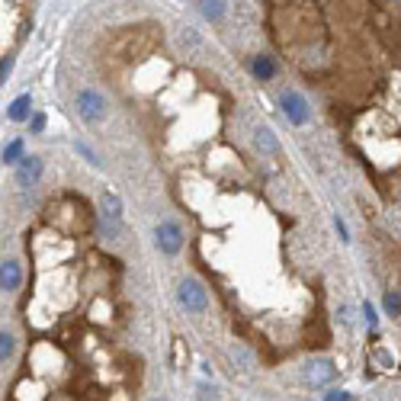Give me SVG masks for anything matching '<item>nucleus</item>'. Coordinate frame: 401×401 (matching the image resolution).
I'll list each match as a JSON object with an SVG mask.
<instances>
[{"label":"nucleus","mask_w":401,"mask_h":401,"mask_svg":"<svg viewBox=\"0 0 401 401\" xmlns=\"http://www.w3.org/2000/svg\"><path fill=\"white\" fill-rule=\"evenodd\" d=\"M13 356H16V337L7 331V327H4V331H0V363L7 366Z\"/></svg>","instance_id":"nucleus-15"},{"label":"nucleus","mask_w":401,"mask_h":401,"mask_svg":"<svg viewBox=\"0 0 401 401\" xmlns=\"http://www.w3.org/2000/svg\"><path fill=\"white\" fill-rule=\"evenodd\" d=\"M148 401H167V398H148Z\"/></svg>","instance_id":"nucleus-25"},{"label":"nucleus","mask_w":401,"mask_h":401,"mask_svg":"<svg viewBox=\"0 0 401 401\" xmlns=\"http://www.w3.org/2000/svg\"><path fill=\"white\" fill-rule=\"evenodd\" d=\"M33 116H35L33 93H20L16 100H10V103H7V119H10V122H29Z\"/></svg>","instance_id":"nucleus-10"},{"label":"nucleus","mask_w":401,"mask_h":401,"mask_svg":"<svg viewBox=\"0 0 401 401\" xmlns=\"http://www.w3.org/2000/svg\"><path fill=\"white\" fill-rule=\"evenodd\" d=\"M42 173H45V161H42L39 154H26L23 164L13 170V183L23 190H33V187H39Z\"/></svg>","instance_id":"nucleus-7"},{"label":"nucleus","mask_w":401,"mask_h":401,"mask_svg":"<svg viewBox=\"0 0 401 401\" xmlns=\"http://www.w3.org/2000/svg\"><path fill=\"white\" fill-rule=\"evenodd\" d=\"M369 363H373V366H379V369H392V366H395V353H392V347L376 344L373 350H369Z\"/></svg>","instance_id":"nucleus-14"},{"label":"nucleus","mask_w":401,"mask_h":401,"mask_svg":"<svg viewBox=\"0 0 401 401\" xmlns=\"http://www.w3.org/2000/svg\"><path fill=\"white\" fill-rule=\"evenodd\" d=\"M97 212H100V235L106 238V241H116L119 235H122V196L112 193V190H103L97 199Z\"/></svg>","instance_id":"nucleus-1"},{"label":"nucleus","mask_w":401,"mask_h":401,"mask_svg":"<svg viewBox=\"0 0 401 401\" xmlns=\"http://www.w3.org/2000/svg\"><path fill=\"white\" fill-rule=\"evenodd\" d=\"M23 158H26V141L23 139H10L7 145H4V151H0V161H4V167H20Z\"/></svg>","instance_id":"nucleus-11"},{"label":"nucleus","mask_w":401,"mask_h":401,"mask_svg":"<svg viewBox=\"0 0 401 401\" xmlns=\"http://www.w3.org/2000/svg\"><path fill=\"white\" fill-rule=\"evenodd\" d=\"M196 398L199 401H219V385H215L212 379L196 382Z\"/></svg>","instance_id":"nucleus-17"},{"label":"nucleus","mask_w":401,"mask_h":401,"mask_svg":"<svg viewBox=\"0 0 401 401\" xmlns=\"http://www.w3.org/2000/svg\"><path fill=\"white\" fill-rule=\"evenodd\" d=\"M334 379H337V366L327 356H315V360H308L302 366V382L308 388H327Z\"/></svg>","instance_id":"nucleus-6"},{"label":"nucleus","mask_w":401,"mask_h":401,"mask_svg":"<svg viewBox=\"0 0 401 401\" xmlns=\"http://www.w3.org/2000/svg\"><path fill=\"white\" fill-rule=\"evenodd\" d=\"M248 68H250V77H254V81H260V83L273 81V77L279 74V64H277V58H273V55H254Z\"/></svg>","instance_id":"nucleus-9"},{"label":"nucleus","mask_w":401,"mask_h":401,"mask_svg":"<svg viewBox=\"0 0 401 401\" xmlns=\"http://www.w3.org/2000/svg\"><path fill=\"white\" fill-rule=\"evenodd\" d=\"M74 151L81 154V158L87 161V164H91V167H103V161H100V154L93 151V148L87 145V141H74Z\"/></svg>","instance_id":"nucleus-19"},{"label":"nucleus","mask_w":401,"mask_h":401,"mask_svg":"<svg viewBox=\"0 0 401 401\" xmlns=\"http://www.w3.org/2000/svg\"><path fill=\"white\" fill-rule=\"evenodd\" d=\"M318 401H321V398H318Z\"/></svg>","instance_id":"nucleus-26"},{"label":"nucleus","mask_w":401,"mask_h":401,"mask_svg":"<svg viewBox=\"0 0 401 401\" xmlns=\"http://www.w3.org/2000/svg\"><path fill=\"white\" fill-rule=\"evenodd\" d=\"M321 401H353V392H347V388H327Z\"/></svg>","instance_id":"nucleus-22"},{"label":"nucleus","mask_w":401,"mask_h":401,"mask_svg":"<svg viewBox=\"0 0 401 401\" xmlns=\"http://www.w3.org/2000/svg\"><path fill=\"white\" fill-rule=\"evenodd\" d=\"M254 145H257V151H263V154H277L279 151V141H277V135H273L270 125H257L254 129Z\"/></svg>","instance_id":"nucleus-12"},{"label":"nucleus","mask_w":401,"mask_h":401,"mask_svg":"<svg viewBox=\"0 0 401 401\" xmlns=\"http://www.w3.org/2000/svg\"><path fill=\"white\" fill-rule=\"evenodd\" d=\"M20 286H23V263L7 257L0 263V289L10 296V292H20Z\"/></svg>","instance_id":"nucleus-8"},{"label":"nucleus","mask_w":401,"mask_h":401,"mask_svg":"<svg viewBox=\"0 0 401 401\" xmlns=\"http://www.w3.org/2000/svg\"><path fill=\"white\" fill-rule=\"evenodd\" d=\"M337 321L347 327V331L353 327V308H350V305H340V308H337Z\"/></svg>","instance_id":"nucleus-23"},{"label":"nucleus","mask_w":401,"mask_h":401,"mask_svg":"<svg viewBox=\"0 0 401 401\" xmlns=\"http://www.w3.org/2000/svg\"><path fill=\"white\" fill-rule=\"evenodd\" d=\"M334 231H337L340 244H350V241H353V238H350V228H347V221L340 219V215H334Z\"/></svg>","instance_id":"nucleus-21"},{"label":"nucleus","mask_w":401,"mask_h":401,"mask_svg":"<svg viewBox=\"0 0 401 401\" xmlns=\"http://www.w3.org/2000/svg\"><path fill=\"white\" fill-rule=\"evenodd\" d=\"M10 74H13V58L4 55V62H0V83H7Z\"/></svg>","instance_id":"nucleus-24"},{"label":"nucleus","mask_w":401,"mask_h":401,"mask_svg":"<svg viewBox=\"0 0 401 401\" xmlns=\"http://www.w3.org/2000/svg\"><path fill=\"white\" fill-rule=\"evenodd\" d=\"M45 125H49V116H45V112H35V116L29 119V132H33V135H42Z\"/></svg>","instance_id":"nucleus-20"},{"label":"nucleus","mask_w":401,"mask_h":401,"mask_svg":"<svg viewBox=\"0 0 401 401\" xmlns=\"http://www.w3.org/2000/svg\"><path fill=\"white\" fill-rule=\"evenodd\" d=\"M196 7H199V13L206 16L209 23L225 20V13H228V4H225V0H202V4H196Z\"/></svg>","instance_id":"nucleus-13"},{"label":"nucleus","mask_w":401,"mask_h":401,"mask_svg":"<svg viewBox=\"0 0 401 401\" xmlns=\"http://www.w3.org/2000/svg\"><path fill=\"white\" fill-rule=\"evenodd\" d=\"M382 311L392 315V318H401V292L398 289H388L385 296H382Z\"/></svg>","instance_id":"nucleus-16"},{"label":"nucleus","mask_w":401,"mask_h":401,"mask_svg":"<svg viewBox=\"0 0 401 401\" xmlns=\"http://www.w3.org/2000/svg\"><path fill=\"white\" fill-rule=\"evenodd\" d=\"M360 318H363V325H366L369 331H376V327H379V311H376L373 302H363L360 305Z\"/></svg>","instance_id":"nucleus-18"},{"label":"nucleus","mask_w":401,"mask_h":401,"mask_svg":"<svg viewBox=\"0 0 401 401\" xmlns=\"http://www.w3.org/2000/svg\"><path fill=\"white\" fill-rule=\"evenodd\" d=\"M177 302L183 305V308L190 311V315H202V311L209 308V289L202 279L196 277H183L180 283H177Z\"/></svg>","instance_id":"nucleus-5"},{"label":"nucleus","mask_w":401,"mask_h":401,"mask_svg":"<svg viewBox=\"0 0 401 401\" xmlns=\"http://www.w3.org/2000/svg\"><path fill=\"white\" fill-rule=\"evenodd\" d=\"M279 110H283L286 122L296 125V129H305V125L311 122V106H308V100H305V93L296 91V87H286V91L279 93Z\"/></svg>","instance_id":"nucleus-4"},{"label":"nucleus","mask_w":401,"mask_h":401,"mask_svg":"<svg viewBox=\"0 0 401 401\" xmlns=\"http://www.w3.org/2000/svg\"><path fill=\"white\" fill-rule=\"evenodd\" d=\"M74 110L83 122H91V125H100L106 116H110V103H106V97L97 91V87H83V91H77Z\"/></svg>","instance_id":"nucleus-2"},{"label":"nucleus","mask_w":401,"mask_h":401,"mask_svg":"<svg viewBox=\"0 0 401 401\" xmlns=\"http://www.w3.org/2000/svg\"><path fill=\"white\" fill-rule=\"evenodd\" d=\"M187 244V231L177 219H161L158 228H154V248L161 250L164 257H177Z\"/></svg>","instance_id":"nucleus-3"}]
</instances>
